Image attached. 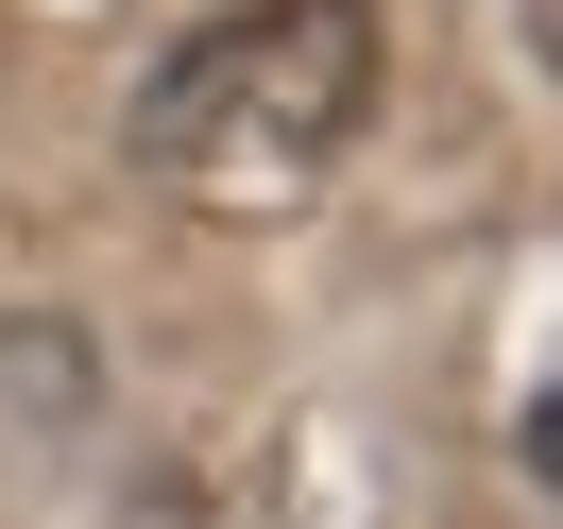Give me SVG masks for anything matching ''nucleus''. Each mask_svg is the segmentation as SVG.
I'll list each match as a JSON object with an SVG mask.
<instances>
[{
    "label": "nucleus",
    "instance_id": "nucleus-1",
    "mask_svg": "<svg viewBox=\"0 0 563 529\" xmlns=\"http://www.w3.org/2000/svg\"><path fill=\"white\" fill-rule=\"evenodd\" d=\"M358 120H376V18L358 0H240L137 86V172L172 206L256 222V206H308L358 154Z\"/></svg>",
    "mask_w": 563,
    "mask_h": 529
},
{
    "label": "nucleus",
    "instance_id": "nucleus-4",
    "mask_svg": "<svg viewBox=\"0 0 563 529\" xmlns=\"http://www.w3.org/2000/svg\"><path fill=\"white\" fill-rule=\"evenodd\" d=\"M529 52H547V69H563V0H529Z\"/></svg>",
    "mask_w": 563,
    "mask_h": 529
},
{
    "label": "nucleus",
    "instance_id": "nucleus-2",
    "mask_svg": "<svg viewBox=\"0 0 563 529\" xmlns=\"http://www.w3.org/2000/svg\"><path fill=\"white\" fill-rule=\"evenodd\" d=\"M137 529H256V513L206 478V461H172V478H137Z\"/></svg>",
    "mask_w": 563,
    "mask_h": 529
},
{
    "label": "nucleus",
    "instance_id": "nucleus-3",
    "mask_svg": "<svg viewBox=\"0 0 563 529\" xmlns=\"http://www.w3.org/2000/svg\"><path fill=\"white\" fill-rule=\"evenodd\" d=\"M529 478H563V376L529 393Z\"/></svg>",
    "mask_w": 563,
    "mask_h": 529
}]
</instances>
